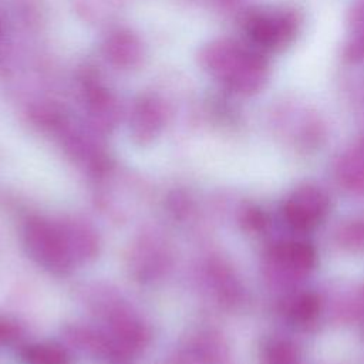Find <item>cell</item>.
<instances>
[{
    "mask_svg": "<svg viewBox=\"0 0 364 364\" xmlns=\"http://www.w3.org/2000/svg\"><path fill=\"white\" fill-rule=\"evenodd\" d=\"M24 243L38 264L55 273L65 272L74 257L65 230L41 218H33L26 225Z\"/></svg>",
    "mask_w": 364,
    "mask_h": 364,
    "instance_id": "6da1fadb",
    "label": "cell"
},
{
    "mask_svg": "<svg viewBox=\"0 0 364 364\" xmlns=\"http://www.w3.org/2000/svg\"><path fill=\"white\" fill-rule=\"evenodd\" d=\"M327 208L328 200L323 191L314 186H303L287 198L283 212L290 226L299 230H309L320 223Z\"/></svg>",
    "mask_w": 364,
    "mask_h": 364,
    "instance_id": "7a4b0ae2",
    "label": "cell"
},
{
    "mask_svg": "<svg viewBox=\"0 0 364 364\" xmlns=\"http://www.w3.org/2000/svg\"><path fill=\"white\" fill-rule=\"evenodd\" d=\"M274 256L279 262L296 272H307L316 263L314 249L304 242H286L274 247Z\"/></svg>",
    "mask_w": 364,
    "mask_h": 364,
    "instance_id": "3957f363",
    "label": "cell"
},
{
    "mask_svg": "<svg viewBox=\"0 0 364 364\" xmlns=\"http://www.w3.org/2000/svg\"><path fill=\"white\" fill-rule=\"evenodd\" d=\"M26 364H68V355L63 348L53 344H34L23 351Z\"/></svg>",
    "mask_w": 364,
    "mask_h": 364,
    "instance_id": "277c9868",
    "label": "cell"
},
{
    "mask_svg": "<svg viewBox=\"0 0 364 364\" xmlns=\"http://www.w3.org/2000/svg\"><path fill=\"white\" fill-rule=\"evenodd\" d=\"M318 299L311 294V293H304L296 296L291 303L287 307V314L294 320V321H309L311 320L317 311H318Z\"/></svg>",
    "mask_w": 364,
    "mask_h": 364,
    "instance_id": "5b68a950",
    "label": "cell"
},
{
    "mask_svg": "<svg viewBox=\"0 0 364 364\" xmlns=\"http://www.w3.org/2000/svg\"><path fill=\"white\" fill-rule=\"evenodd\" d=\"M294 351L286 343H273L266 351L267 364H293Z\"/></svg>",
    "mask_w": 364,
    "mask_h": 364,
    "instance_id": "8992f818",
    "label": "cell"
},
{
    "mask_svg": "<svg viewBox=\"0 0 364 364\" xmlns=\"http://www.w3.org/2000/svg\"><path fill=\"white\" fill-rule=\"evenodd\" d=\"M14 334H16L14 327L7 321L0 320V344L4 343V341L11 340L14 337Z\"/></svg>",
    "mask_w": 364,
    "mask_h": 364,
    "instance_id": "52a82bcc",
    "label": "cell"
}]
</instances>
